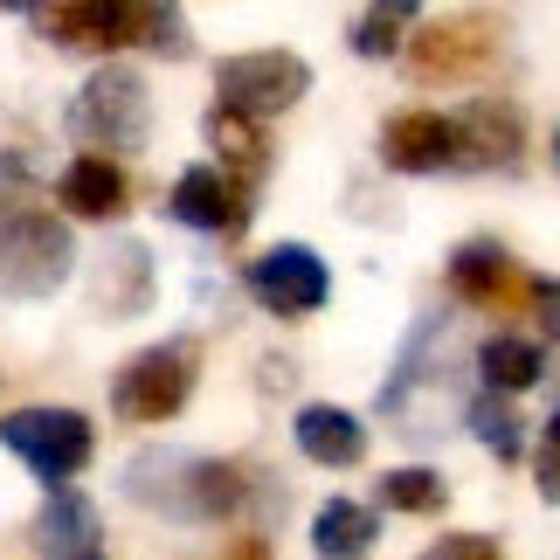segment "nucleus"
Wrapping results in <instances>:
<instances>
[{"instance_id":"f257e3e1","label":"nucleus","mask_w":560,"mask_h":560,"mask_svg":"<svg viewBox=\"0 0 560 560\" xmlns=\"http://www.w3.org/2000/svg\"><path fill=\"white\" fill-rule=\"evenodd\" d=\"M125 499L160 512V520H187V526H214L235 520L249 499V478L222 457H194V450H139L125 464Z\"/></svg>"},{"instance_id":"f03ea898","label":"nucleus","mask_w":560,"mask_h":560,"mask_svg":"<svg viewBox=\"0 0 560 560\" xmlns=\"http://www.w3.org/2000/svg\"><path fill=\"white\" fill-rule=\"evenodd\" d=\"M77 243L62 229V214L28 208V201H0V291L8 298H49L70 284Z\"/></svg>"},{"instance_id":"7ed1b4c3","label":"nucleus","mask_w":560,"mask_h":560,"mask_svg":"<svg viewBox=\"0 0 560 560\" xmlns=\"http://www.w3.org/2000/svg\"><path fill=\"white\" fill-rule=\"evenodd\" d=\"M499 56H505V21L491 8H457V14L416 28V42H408V77L416 83H470Z\"/></svg>"},{"instance_id":"20e7f679","label":"nucleus","mask_w":560,"mask_h":560,"mask_svg":"<svg viewBox=\"0 0 560 560\" xmlns=\"http://www.w3.org/2000/svg\"><path fill=\"white\" fill-rule=\"evenodd\" d=\"M194 381H201V347L166 339V347H145L118 368L112 408H118V422H174L194 395Z\"/></svg>"},{"instance_id":"39448f33","label":"nucleus","mask_w":560,"mask_h":560,"mask_svg":"<svg viewBox=\"0 0 560 560\" xmlns=\"http://www.w3.org/2000/svg\"><path fill=\"white\" fill-rule=\"evenodd\" d=\"M0 443H8L42 485L77 478V470L91 464V450H97L91 422H83L77 408H14V416H0Z\"/></svg>"},{"instance_id":"423d86ee","label":"nucleus","mask_w":560,"mask_h":560,"mask_svg":"<svg viewBox=\"0 0 560 560\" xmlns=\"http://www.w3.org/2000/svg\"><path fill=\"white\" fill-rule=\"evenodd\" d=\"M214 91H222V104H235V112H249V118H277L312 91V62L291 56V49L222 56L214 62Z\"/></svg>"},{"instance_id":"0eeeda50","label":"nucleus","mask_w":560,"mask_h":560,"mask_svg":"<svg viewBox=\"0 0 560 560\" xmlns=\"http://www.w3.org/2000/svg\"><path fill=\"white\" fill-rule=\"evenodd\" d=\"M145 118H153V97H145V77L139 70H97L83 91L70 97V132L83 145H139L145 139Z\"/></svg>"},{"instance_id":"6e6552de","label":"nucleus","mask_w":560,"mask_h":560,"mask_svg":"<svg viewBox=\"0 0 560 560\" xmlns=\"http://www.w3.org/2000/svg\"><path fill=\"white\" fill-rule=\"evenodd\" d=\"M249 291L264 298V312H277V318H312L332 298V270H326V256L305 249V243H277L249 264Z\"/></svg>"},{"instance_id":"1a4fd4ad","label":"nucleus","mask_w":560,"mask_h":560,"mask_svg":"<svg viewBox=\"0 0 560 560\" xmlns=\"http://www.w3.org/2000/svg\"><path fill=\"white\" fill-rule=\"evenodd\" d=\"M450 132H457V166H470V174H512L526 160V125L505 97H470L450 118Z\"/></svg>"},{"instance_id":"9d476101","label":"nucleus","mask_w":560,"mask_h":560,"mask_svg":"<svg viewBox=\"0 0 560 560\" xmlns=\"http://www.w3.org/2000/svg\"><path fill=\"white\" fill-rule=\"evenodd\" d=\"M526 284L533 277L512 264L499 243H464L450 256V291L478 312H526Z\"/></svg>"},{"instance_id":"9b49d317","label":"nucleus","mask_w":560,"mask_h":560,"mask_svg":"<svg viewBox=\"0 0 560 560\" xmlns=\"http://www.w3.org/2000/svg\"><path fill=\"white\" fill-rule=\"evenodd\" d=\"M166 214L187 222V229H208V235H235V229L249 222V187L229 180L222 166H187V174L174 180Z\"/></svg>"},{"instance_id":"f8f14e48","label":"nucleus","mask_w":560,"mask_h":560,"mask_svg":"<svg viewBox=\"0 0 560 560\" xmlns=\"http://www.w3.org/2000/svg\"><path fill=\"white\" fill-rule=\"evenodd\" d=\"M381 160L395 174H443L457 166V132L443 112H395L381 125Z\"/></svg>"},{"instance_id":"ddd939ff","label":"nucleus","mask_w":560,"mask_h":560,"mask_svg":"<svg viewBox=\"0 0 560 560\" xmlns=\"http://www.w3.org/2000/svg\"><path fill=\"white\" fill-rule=\"evenodd\" d=\"M104 42L112 49H153V56H187L180 0H97Z\"/></svg>"},{"instance_id":"4468645a","label":"nucleus","mask_w":560,"mask_h":560,"mask_svg":"<svg viewBox=\"0 0 560 560\" xmlns=\"http://www.w3.org/2000/svg\"><path fill=\"white\" fill-rule=\"evenodd\" d=\"M56 201H62V214H77V222H118V214L132 208V180H125V166H118V160L83 153V160L62 166Z\"/></svg>"},{"instance_id":"2eb2a0df","label":"nucleus","mask_w":560,"mask_h":560,"mask_svg":"<svg viewBox=\"0 0 560 560\" xmlns=\"http://www.w3.org/2000/svg\"><path fill=\"white\" fill-rule=\"evenodd\" d=\"M35 553L42 560H91L97 553V505L56 485V499L35 512Z\"/></svg>"},{"instance_id":"dca6fc26","label":"nucleus","mask_w":560,"mask_h":560,"mask_svg":"<svg viewBox=\"0 0 560 560\" xmlns=\"http://www.w3.org/2000/svg\"><path fill=\"white\" fill-rule=\"evenodd\" d=\"M145 298H153V249H145V243L104 249V264H97V312L104 318H132V312H145Z\"/></svg>"},{"instance_id":"f3484780","label":"nucleus","mask_w":560,"mask_h":560,"mask_svg":"<svg viewBox=\"0 0 560 560\" xmlns=\"http://www.w3.org/2000/svg\"><path fill=\"white\" fill-rule=\"evenodd\" d=\"M298 450H305L312 464H332V470H347L368 457V429H360L347 408H332V401H312V408H298Z\"/></svg>"},{"instance_id":"a211bd4d","label":"nucleus","mask_w":560,"mask_h":560,"mask_svg":"<svg viewBox=\"0 0 560 560\" xmlns=\"http://www.w3.org/2000/svg\"><path fill=\"white\" fill-rule=\"evenodd\" d=\"M208 145L222 153V174L243 180V187H256V180L270 174V139H264V125H256L249 112H235V104H222V112L208 118Z\"/></svg>"},{"instance_id":"6ab92c4d","label":"nucleus","mask_w":560,"mask_h":560,"mask_svg":"<svg viewBox=\"0 0 560 560\" xmlns=\"http://www.w3.org/2000/svg\"><path fill=\"white\" fill-rule=\"evenodd\" d=\"M381 540V520L368 505H353V499H326L318 505V520H312V547L326 553V560H368Z\"/></svg>"},{"instance_id":"aec40b11","label":"nucleus","mask_w":560,"mask_h":560,"mask_svg":"<svg viewBox=\"0 0 560 560\" xmlns=\"http://www.w3.org/2000/svg\"><path fill=\"white\" fill-rule=\"evenodd\" d=\"M28 14H35V35L56 42V49H112L97 0H28Z\"/></svg>"},{"instance_id":"412c9836","label":"nucleus","mask_w":560,"mask_h":560,"mask_svg":"<svg viewBox=\"0 0 560 560\" xmlns=\"http://www.w3.org/2000/svg\"><path fill=\"white\" fill-rule=\"evenodd\" d=\"M478 368H485V381L499 387V395H526V387L547 381V353L533 347V339H520V332H499V339H485Z\"/></svg>"},{"instance_id":"4be33fe9","label":"nucleus","mask_w":560,"mask_h":560,"mask_svg":"<svg viewBox=\"0 0 560 560\" xmlns=\"http://www.w3.org/2000/svg\"><path fill=\"white\" fill-rule=\"evenodd\" d=\"M422 14V0H368V14H360L353 21V56H395L401 49V35H408V21H416Z\"/></svg>"},{"instance_id":"5701e85b","label":"nucleus","mask_w":560,"mask_h":560,"mask_svg":"<svg viewBox=\"0 0 560 560\" xmlns=\"http://www.w3.org/2000/svg\"><path fill=\"white\" fill-rule=\"evenodd\" d=\"M470 436H478L499 464H520V450H526V436H520V416H512V401L491 387V395H478L470 401Z\"/></svg>"},{"instance_id":"b1692460","label":"nucleus","mask_w":560,"mask_h":560,"mask_svg":"<svg viewBox=\"0 0 560 560\" xmlns=\"http://www.w3.org/2000/svg\"><path fill=\"white\" fill-rule=\"evenodd\" d=\"M381 505H395V512H443L450 505V485L436 478V470H387L381 478Z\"/></svg>"},{"instance_id":"393cba45","label":"nucleus","mask_w":560,"mask_h":560,"mask_svg":"<svg viewBox=\"0 0 560 560\" xmlns=\"http://www.w3.org/2000/svg\"><path fill=\"white\" fill-rule=\"evenodd\" d=\"M533 485H540V499H547V505H560V408L547 416L540 450H533Z\"/></svg>"},{"instance_id":"a878e982","label":"nucleus","mask_w":560,"mask_h":560,"mask_svg":"<svg viewBox=\"0 0 560 560\" xmlns=\"http://www.w3.org/2000/svg\"><path fill=\"white\" fill-rule=\"evenodd\" d=\"M526 312H533V326H540L547 339H560V277H533V284H526Z\"/></svg>"},{"instance_id":"bb28decb","label":"nucleus","mask_w":560,"mask_h":560,"mask_svg":"<svg viewBox=\"0 0 560 560\" xmlns=\"http://www.w3.org/2000/svg\"><path fill=\"white\" fill-rule=\"evenodd\" d=\"M422 560H499V547H491L485 533H450V540H436Z\"/></svg>"},{"instance_id":"cd10ccee","label":"nucleus","mask_w":560,"mask_h":560,"mask_svg":"<svg viewBox=\"0 0 560 560\" xmlns=\"http://www.w3.org/2000/svg\"><path fill=\"white\" fill-rule=\"evenodd\" d=\"M214 560H270V547H264V540H256V533H249V540H235L229 553H214Z\"/></svg>"},{"instance_id":"c85d7f7f","label":"nucleus","mask_w":560,"mask_h":560,"mask_svg":"<svg viewBox=\"0 0 560 560\" xmlns=\"http://www.w3.org/2000/svg\"><path fill=\"white\" fill-rule=\"evenodd\" d=\"M553 174H560V125H553Z\"/></svg>"},{"instance_id":"c756f323","label":"nucleus","mask_w":560,"mask_h":560,"mask_svg":"<svg viewBox=\"0 0 560 560\" xmlns=\"http://www.w3.org/2000/svg\"><path fill=\"white\" fill-rule=\"evenodd\" d=\"M14 8H28V0H0V14H14Z\"/></svg>"},{"instance_id":"7c9ffc66","label":"nucleus","mask_w":560,"mask_h":560,"mask_svg":"<svg viewBox=\"0 0 560 560\" xmlns=\"http://www.w3.org/2000/svg\"><path fill=\"white\" fill-rule=\"evenodd\" d=\"M91 560H97V553H91Z\"/></svg>"}]
</instances>
